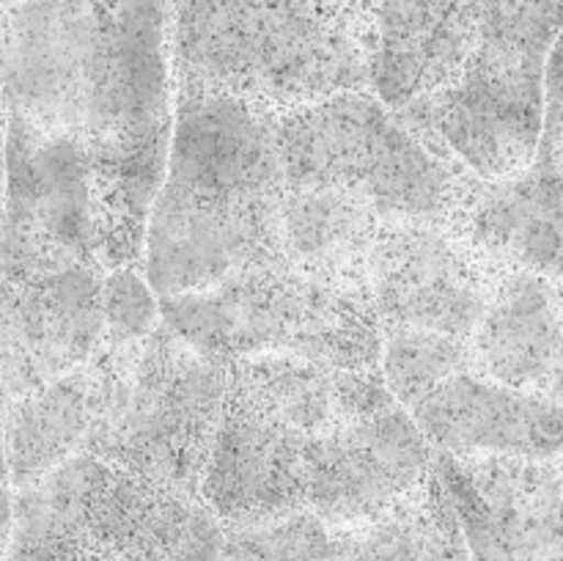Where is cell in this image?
<instances>
[{
	"label": "cell",
	"mask_w": 563,
	"mask_h": 561,
	"mask_svg": "<svg viewBox=\"0 0 563 561\" xmlns=\"http://www.w3.org/2000/svg\"><path fill=\"white\" fill-rule=\"evenodd\" d=\"M284 193L278 113L174 82L168 160L143 237V275L154 295L207 289L278 256Z\"/></svg>",
	"instance_id": "obj_1"
},
{
	"label": "cell",
	"mask_w": 563,
	"mask_h": 561,
	"mask_svg": "<svg viewBox=\"0 0 563 561\" xmlns=\"http://www.w3.org/2000/svg\"><path fill=\"white\" fill-rule=\"evenodd\" d=\"M363 0H170V80L289 110L366 88Z\"/></svg>",
	"instance_id": "obj_2"
},
{
	"label": "cell",
	"mask_w": 563,
	"mask_h": 561,
	"mask_svg": "<svg viewBox=\"0 0 563 561\" xmlns=\"http://www.w3.org/2000/svg\"><path fill=\"white\" fill-rule=\"evenodd\" d=\"M86 451L143 484L196 495L225 399V363L163 322L141 341L99 344L86 363Z\"/></svg>",
	"instance_id": "obj_3"
},
{
	"label": "cell",
	"mask_w": 563,
	"mask_h": 561,
	"mask_svg": "<svg viewBox=\"0 0 563 561\" xmlns=\"http://www.w3.org/2000/svg\"><path fill=\"white\" fill-rule=\"evenodd\" d=\"M561 42V0H478V42L443 91L394 110L445 163L504 179L533 163L544 119V69Z\"/></svg>",
	"instance_id": "obj_4"
},
{
	"label": "cell",
	"mask_w": 563,
	"mask_h": 561,
	"mask_svg": "<svg viewBox=\"0 0 563 561\" xmlns=\"http://www.w3.org/2000/svg\"><path fill=\"white\" fill-rule=\"evenodd\" d=\"M278 148L286 187L346 193L390 220L445 223L462 176L366 88L280 110Z\"/></svg>",
	"instance_id": "obj_5"
},
{
	"label": "cell",
	"mask_w": 563,
	"mask_h": 561,
	"mask_svg": "<svg viewBox=\"0 0 563 561\" xmlns=\"http://www.w3.org/2000/svg\"><path fill=\"white\" fill-rule=\"evenodd\" d=\"M102 278L97 262L0 215V383L9 399L91 358Z\"/></svg>",
	"instance_id": "obj_6"
},
{
	"label": "cell",
	"mask_w": 563,
	"mask_h": 561,
	"mask_svg": "<svg viewBox=\"0 0 563 561\" xmlns=\"http://www.w3.org/2000/svg\"><path fill=\"white\" fill-rule=\"evenodd\" d=\"M432 465L410 413L385 391L308 443L306 509L330 528L363 526L416 493Z\"/></svg>",
	"instance_id": "obj_7"
},
{
	"label": "cell",
	"mask_w": 563,
	"mask_h": 561,
	"mask_svg": "<svg viewBox=\"0 0 563 561\" xmlns=\"http://www.w3.org/2000/svg\"><path fill=\"white\" fill-rule=\"evenodd\" d=\"M324 284L284 256L245 264L214 286L159 297V319L220 363L262 352L302 355Z\"/></svg>",
	"instance_id": "obj_8"
},
{
	"label": "cell",
	"mask_w": 563,
	"mask_h": 561,
	"mask_svg": "<svg viewBox=\"0 0 563 561\" xmlns=\"http://www.w3.org/2000/svg\"><path fill=\"white\" fill-rule=\"evenodd\" d=\"M102 0H20L0 16V102L44 132L82 135Z\"/></svg>",
	"instance_id": "obj_9"
},
{
	"label": "cell",
	"mask_w": 563,
	"mask_h": 561,
	"mask_svg": "<svg viewBox=\"0 0 563 561\" xmlns=\"http://www.w3.org/2000/svg\"><path fill=\"white\" fill-rule=\"evenodd\" d=\"M495 270L443 223L388 220L366 289L383 330L412 328L471 341Z\"/></svg>",
	"instance_id": "obj_10"
},
{
	"label": "cell",
	"mask_w": 563,
	"mask_h": 561,
	"mask_svg": "<svg viewBox=\"0 0 563 561\" xmlns=\"http://www.w3.org/2000/svg\"><path fill=\"white\" fill-rule=\"evenodd\" d=\"M473 561H561L559 457L434 454Z\"/></svg>",
	"instance_id": "obj_11"
},
{
	"label": "cell",
	"mask_w": 563,
	"mask_h": 561,
	"mask_svg": "<svg viewBox=\"0 0 563 561\" xmlns=\"http://www.w3.org/2000/svg\"><path fill=\"white\" fill-rule=\"evenodd\" d=\"M561 135L542 132L537 157L520 174L478 179L462 170L443 226L495 273L561 280Z\"/></svg>",
	"instance_id": "obj_12"
},
{
	"label": "cell",
	"mask_w": 563,
	"mask_h": 561,
	"mask_svg": "<svg viewBox=\"0 0 563 561\" xmlns=\"http://www.w3.org/2000/svg\"><path fill=\"white\" fill-rule=\"evenodd\" d=\"M308 443L295 429L225 391L198 498L220 526L306 509Z\"/></svg>",
	"instance_id": "obj_13"
},
{
	"label": "cell",
	"mask_w": 563,
	"mask_h": 561,
	"mask_svg": "<svg viewBox=\"0 0 563 561\" xmlns=\"http://www.w3.org/2000/svg\"><path fill=\"white\" fill-rule=\"evenodd\" d=\"M407 413L429 449L451 460L561 454V399L511 391L473 366L451 374Z\"/></svg>",
	"instance_id": "obj_14"
},
{
	"label": "cell",
	"mask_w": 563,
	"mask_h": 561,
	"mask_svg": "<svg viewBox=\"0 0 563 561\" xmlns=\"http://www.w3.org/2000/svg\"><path fill=\"white\" fill-rule=\"evenodd\" d=\"M478 42V0H379L368 14L366 91L399 110L449 88Z\"/></svg>",
	"instance_id": "obj_15"
},
{
	"label": "cell",
	"mask_w": 563,
	"mask_h": 561,
	"mask_svg": "<svg viewBox=\"0 0 563 561\" xmlns=\"http://www.w3.org/2000/svg\"><path fill=\"white\" fill-rule=\"evenodd\" d=\"M467 350L482 377L561 399L559 284L526 270L495 273Z\"/></svg>",
	"instance_id": "obj_16"
},
{
	"label": "cell",
	"mask_w": 563,
	"mask_h": 561,
	"mask_svg": "<svg viewBox=\"0 0 563 561\" xmlns=\"http://www.w3.org/2000/svg\"><path fill=\"white\" fill-rule=\"evenodd\" d=\"M0 215L9 223L97 262L91 190L80 138L44 132L5 113V179Z\"/></svg>",
	"instance_id": "obj_17"
},
{
	"label": "cell",
	"mask_w": 563,
	"mask_h": 561,
	"mask_svg": "<svg viewBox=\"0 0 563 561\" xmlns=\"http://www.w3.org/2000/svg\"><path fill=\"white\" fill-rule=\"evenodd\" d=\"M225 391L306 440H317L388 388L379 372H341L291 352H262L225 363Z\"/></svg>",
	"instance_id": "obj_18"
},
{
	"label": "cell",
	"mask_w": 563,
	"mask_h": 561,
	"mask_svg": "<svg viewBox=\"0 0 563 561\" xmlns=\"http://www.w3.org/2000/svg\"><path fill=\"white\" fill-rule=\"evenodd\" d=\"M390 218L324 187H286L278 212L280 256L319 284L366 289L374 245Z\"/></svg>",
	"instance_id": "obj_19"
},
{
	"label": "cell",
	"mask_w": 563,
	"mask_h": 561,
	"mask_svg": "<svg viewBox=\"0 0 563 561\" xmlns=\"http://www.w3.org/2000/svg\"><path fill=\"white\" fill-rule=\"evenodd\" d=\"M88 377L77 366L38 388L11 396L5 405L3 451L9 487H25L53 468L86 451Z\"/></svg>",
	"instance_id": "obj_20"
},
{
	"label": "cell",
	"mask_w": 563,
	"mask_h": 561,
	"mask_svg": "<svg viewBox=\"0 0 563 561\" xmlns=\"http://www.w3.org/2000/svg\"><path fill=\"white\" fill-rule=\"evenodd\" d=\"M465 366H471L467 341L412 328L383 330L379 377L405 410Z\"/></svg>",
	"instance_id": "obj_21"
},
{
	"label": "cell",
	"mask_w": 563,
	"mask_h": 561,
	"mask_svg": "<svg viewBox=\"0 0 563 561\" xmlns=\"http://www.w3.org/2000/svg\"><path fill=\"white\" fill-rule=\"evenodd\" d=\"M220 561H335V528L311 509L220 526Z\"/></svg>",
	"instance_id": "obj_22"
},
{
	"label": "cell",
	"mask_w": 563,
	"mask_h": 561,
	"mask_svg": "<svg viewBox=\"0 0 563 561\" xmlns=\"http://www.w3.org/2000/svg\"><path fill=\"white\" fill-rule=\"evenodd\" d=\"M99 314H102L99 344L108 346L146 339L163 322L159 297L148 286L143 267H115L104 273L99 286Z\"/></svg>",
	"instance_id": "obj_23"
},
{
	"label": "cell",
	"mask_w": 563,
	"mask_h": 561,
	"mask_svg": "<svg viewBox=\"0 0 563 561\" xmlns=\"http://www.w3.org/2000/svg\"><path fill=\"white\" fill-rule=\"evenodd\" d=\"M9 531H11V487L3 484L0 487V561H3L5 544H9Z\"/></svg>",
	"instance_id": "obj_24"
},
{
	"label": "cell",
	"mask_w": 563,
	"mask_h": 561,
	"mask_svg": "<svg viewBox=\"0 0 563 561\" xmlns=\"http://www.w3.org/2000/svg\"><path fill=\"white\" fill-rule=\"evenodd\" d=\"M5 405H9V391L0 383V487L9 484V473H5V451H3V421H5Z\"/></svg>",
	"instance_id": "obj_25"
},
{
	"label": "cell",
	"mask_w": 563,
	"mask_h": 561,
	"mask_svg": "<svg viewBox=\"0 0 563 561\" xmlns=\"http://www.w3.org/2000/svg\"><path fill=\"white\" fill-rule=\"evenodd\" d=\"M5 154V110L3 102H0V157Z\"/></svg>",
	"instance_id": "obj_26"
},
{
	"label": "cell",
	"mask_w": 563,
	"mask_h": 561,
	"mask_svg": "<svg viewBox=\"0 0 563 561\" xmlns=\"http://www.w3.org/2000/svg\"><path fill=\"white\" fill-rule=\"evenodd\" d=\"M3 179H5V154L0 157V204H3Z\"/></svg>",
	"instance_id": "obj_27"
},
{
	"label": "cell",
	"mask_w": 563,
	"mask_h": 561,
	"mask_svg": "<svg viewBox=\"0 0 563 561\" xmlns=\"http://www.w3.org/2000/svg\"><path fill=\"white\" fill-rule=\"evenodd\" d=\"M16 3H20V0H0V16H3L5 11H11V9H14Z\"/></svg>",
	"instance_id": "obj_28"
},
{
	"label": "cell",
	"mask_w": 563,
	"mask_h": 561,
	"mask_svg": "<svg viewBox=\"0 0 563 561\" xmlns=\"http://www.w3.org/2000/svg\"><path fill=\"white\" fill-rule=\"evenodd\" d=\"M379 3V0H363V6H366V9H368V14H372V9H374V6H377Z\"/></svg>",
	"instance_id": "obj_29"
}]
</instances>
